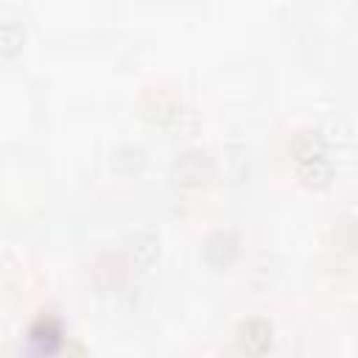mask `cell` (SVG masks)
Segmentation results:
<instances>
[{
	"instance_id": "cell-3",
	"label": "cell",
	"mask_w": 358,
	"mask_h": 358,
	"mask_svg": "<svg viewBox=\"0 0 358 358\" xmlns=\"http://www.w3.org/2000/svg\"><path fill=\"white\" fill-rule=\"evenodd\" d=\"M64 358H87V352H84V347H78V344H67Z\"/></svg>"
},
{
	"instance_id": "cell-1",
	"label": "cell",
	"mask_w": 358,
	"mask_h": 358,
	"mask_svg": "<svg viewBox=\"0 0 358 358\" xmlns=\"http://www.w3.org/2000/svg\"><path fill=\"white\" fill-rule=\"evenodd\" d=\"M28 341H31V347L36 350V352H53L56 350V344L62 341V330H59V322L53 319V316H39L34 324H31V330H28Z\"/></svg>"
},
{
	"instance_id": "cell-2",
	"label": "cell",
	"mask_w": 358,
	"mask_h": 358,
	"mask_svg": "<svg viewBox=\"0 0 358 358\" xmlns=\"http://www.w3.org/2000/svg\"><path fill=\"white\" fill-rule=\"evenodd\" d=\"M241 344L249 352H255V355L266 352L268 344H271V324L266 319H249V322H243V327H241Z\"/></svg>"
}]
</instances>
